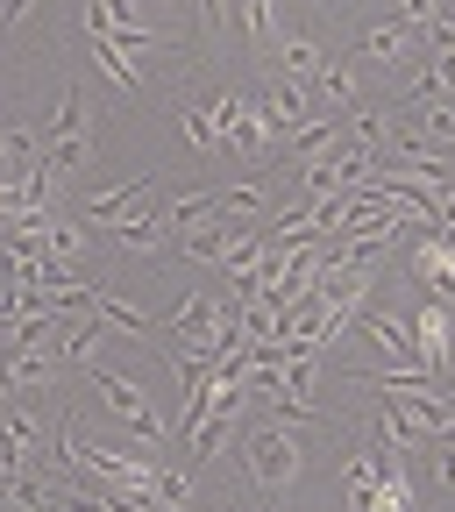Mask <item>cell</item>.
I'll list each match as a JSON object with an SVG mask.
<instances>
[{
	"label": "cell",
	"instance_id": "cell-1",
	"mask_svg": "<svg viewBox=\"0 0 455 512\" xmlns=\"http://www.w3.org/2000/svg\"><path fill=\"white\" fill-rule=\"evenodd\" d=\"M86 164H93V107H86L79 86H64V93H57V114H50V128H43V171L64 185V178L86 171Z\"/></svg>",
	"mask_w": 455,
	"mask_h": 512
},
{
	"label": "cell",
	"instance_id": "cell-2",
	"mask_svg": "<svg viewBox=\"0 0 455 512\" xmlns=\"http://www.w3.org/2000/svg\"><path fill=\"white\" fill-rule=\"evenodd\" d=\"M242 470H249V484L264 491L271 505L285 498V484L299 477V441L285 434V420H271V427H256V434L242 441Z\"/></svg>",
	"mask_w": 455,
	"mask_h": 512
},
{
	"label": "cell",
	"instance_id": "cell-3",
	"mask_svg": "<svg viewBox=\"0 0 455 512\" xmlns=\"http://www.w3.org/2000/svg\"><path fill=\"white\" fill-rule=\"evenodd\" d=\"M93 399H100L128 434H136V441H164V413L150 406V392H143L136 377H121V370H100V363H93Z\"/></svg>",
	"mask_w": 455,
	"mask_h": 512
},
{
	"label": "cell",
	"instance_id": "cell-4",
	"mask_svg": "<svg viewBox=\"0 0 455 512\" xmlns=\"http://www.w3.org/2000/svg\"><path fill=\"white\" fill-rule=\"evenodd\" d=\"M256 114H264L271 143H292L299 128L313 121V93H306V79H292V72H271V79H264V93H256Z\"/></svg>",
	"mask_w": 455,
	"mask_h": 512
},
{
	"label": "cell",
	"instance_id": "cell-5",
	"mask_svg": "<svg viewBox=\"0 0 455 512\" xmlns=\"http://www.w3.org/2000/svg\"><path fill=\"white\" fill-rule=\"evenodd\" d=\"M207 114H214V128H221V143H228V150H242V157H264V150H271L264 114H256V100H242L235 86H221V93L207 100Z\"/></svg>",
	"mask_w": 455,
	"mask_h": 512
},
{
	"label": "cell",
	"instance_id": "cell-6",
	"mask_svg": "<svg viewBox=\"0 0 455 512\" xmlns=\"http://www.w3.org/2000/svg\"><path fill=\"white\" fill-rule=\"evenodd\" d=\"M356 57H377V64H392V72H406V64H427V29H413V22H377V29H363L356 36Z\"/></svg>",
	"mask_w": 455,
	"mask_h": 512
},
{
	"label": "cell",
	"instance_id": "cell-7",
	"mask_svg": "<svg viewBox=\"0 0 455 512\" xmlns=\"http://www.w3.org/2000/svg\"><path fill=\"white\" fill-rule=\"evenodd\" d=\"M363 335L377 356H392V363H420V335H413V320L406 313H363ZM427 370V363H420Z\"/></svg>",
	"mask_w": 455,
	"mask_h": 512
},
{
	"label": "cell",
	"instance_id": "cell-8",
	"mask_svg": "<svg viewBox=\"0 0 455 512\" xmlns=\"http://www.w3.org/2000/svg\"><path fill=\"white\" fill-rule=\"evenodd\" d=\"M0 434H8L29 463H43V448H50V434H43V413L29 406V399H0Z\"/></svg>",
	"mask_w": 455,
	"mask_h": 512
},
{
	"label": "cell",
	"instance_id": "cell-9",
	"mask_svg": "<svg viewBox=\"0 0 455 512\" xmlns=\"http://www.w3.org/2000/svg\"><path fill=\"white\" fill-rule=\"evenodd\" d=\"M114 249H128V256H164V249H171L164 207H150V214H128V221H114Z\"/></svg>",
	"mask_w": 455,
	"mask_h": 512
},
{
	"label": "cell",
	"instance_id": "cell-10",
	"mask_svg": "<svg viewBox=\"0 0 455 512\" xmlns=\"http://www.w3.org/2000/svg\"><path fill=\"white\" fill-rule=\"evenodd\" d=\"M413 335H420V363L441 377L448 370V299H434V306L413 313Z\"/></svg>",
	"mask_w": 455,
	"mask_h": 512
},
{
	"label": "cell",
	"instance_id": "cell-11",
	"mask_svg": "<svg viewBox=\"0 0 455 512\" xmlns=\"http://www.w3.org/2000/svg\"><path fill=\"white\" fill-rule=\"evenodd\" d=\"M335 143H342V114H313V121L299 128V136L285 143V157H292V164H320Z\"/></svg>",
	"mask_w": 455,
	"mask_h": 512
},
{
	"label": "cell",
	"instance_id": "cell-12",
	"mask_svg": "<svg viewBox=\"0 0 455 512\" xmlns=\"http://www.w3.org/2000/svg\"><path fill=\"white\" fill-rule=\"evenodd\" d=\"M143 192H150V178H143V171H128V178H121V185H107V192H86V221H121L128 207L143 200Z\"/></svg>",
	"mask_w": 455,
	"mask_h": 512
},
{
	"label": "cell",
	"instance_id": "cell-13",
	"mask_svg": "<svg viewBox=\"0 0 455 512\" xmlns=\"http://www.w3.org/2000/svg\"><path fill=\"white\" fill-rule=\"evenodd\" d=\"M271 57H278V72H292V79H306V86L320 79V64H328V50H320L313 36H292V29L278 36V50H271Z\"/></svg>",
	"mask_w": 455,
	"mask_h": 512
},
{
	"label": "cell",
	"instance_id": "cell-14",
	"mask_svg": "<svg viewBox=\"0 0 455 512\" xmlns=\"http://www.w3.org/2000/svg\"><path fill=\"white\" fill-rule=\"evenodd\" d=\"M93 64H100V79H114V93H143V72H136V57H128L114 36H93Z\"/></svg>",
	"mask_w": 455,
	"mask_h": 512
},
{
	"label": "cell",
	"instance_id": "cell-15",
	"mask_svg": "<svg viewBox=\"0 0 455 512\" xmlns=\"http://www.w3.org/2000/svg\"><path fill=\"white\" fill-rule=\"evenodd\" d=\"M235 22H242V36H249L256 50H264V57H271V50H278V36H285L271 0H235Z\"/></svg>",
	"mask_w": 455,
	"mask_h": 512
},
{
	"label": "cell",
	"instance_id": "cell-16",
	"mask_svg": "<svg viewBox=\"0 0 455 512\" xmlns=\"http://www.w3.org/2000/svg\"><path fill=\"white\" fill-rule=\"evenodd\" d=\"M207 214H221V192H214V185H200V192H178V200H164V228H171V235H185L192 221H207Z\"/></svg>",
	"mask_w": 455,
	"mask_h": 512
},
{
	"label": "cell",
	"instance_id": "cell-17",
	"mask_svg": "<svg viewBox=\"0 0 455 512\" xmlns=\"http://www.w3.org/2000/svg\"><path fill=\"white\" fill-rule=\"evenodd\" d=\"M171 121L185 128V143L200 150V157H214V150H221V128H214V114H207L200 100H178V107H171Z\"/></svg>",
	"mask_w": 455,
	"mask_h": 512
},
{
	"label": "cell",
	"instance_id": "cell-18",
	"mask_svg": "<svg viewBox=\"0 0 455 512\" xmlns=\"http://www.w3.org/2000/svg\"><path fill=\"white\" fill-rule=\"evenodd\" d=\"M320 93H328L335 107H356L363 100V86H356V72H349V57H328V64H320V79H313Z\"/></svg>",
	"mask_w": 455,
	"mask_h": 512
},
{
	"label": "cell",
	"instance_id": "cell-19",
	"mask_svg": "<svg viewBox=\"0 0 455 512\" xmlns=\"http://www.w3.org/2000/svg\"><path fill=\"white\" fill-rule=\"evenodd\" d=\"M264 207H271L264 178H249V185H228V192H221V214H228V221H249V214H264Z\"/></svg>",
	"mask_w": 455,
	"mask_h": 512
},
{
	"label": "cell",
	"instance_id": "cell-20",
	"mask_svg": "<svg viewBox=\"0 0 455 512\" xmlns=\"http://www.w3.org/2000/svg\"><path fill=\"white\" fill-rule=\"evenodd\" d=\"M399 22H413V29H434V22H441V0H399Z\"/></svg>",
	"mask_w": 455,
	"mask_h": 512
}]
</instances>
